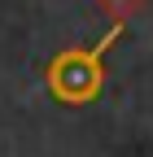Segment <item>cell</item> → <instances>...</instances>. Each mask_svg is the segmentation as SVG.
<instances>
[{"instance_id": "2", "label": "cell", "mask_w": 153, "mask_h": 157, "mask_svg": "<svg viewBox=\"0 0 153 157\" xmlns=\"http://www.w3.org/2000/svg\"><path fill=\"white\" fill-rule=\"evenodd\" d=\"M96 5H101V9L114 17V22H127V17H131V13L144 5V0H96Z\"/></svg>"}, {"instance_id": "1", "label": "cell", "mask_w": 153, "mask_h": 157, "mask_svg": "<svg viewBox=\"0 0 153 157\" xmlns=\"http://www.w3.org/2000/svg\"><path fill=\"white\" fill-rule=\"evenodd\" d=\"M118 35H123V22H114L92 48H66V52H57L48 61V70H44L48 92L61 105H88V101H96L101 87H105V52L114 48Z\"/></svg>"}]
</instances>
